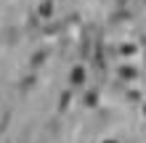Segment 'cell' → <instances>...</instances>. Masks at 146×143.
<instances>
[{"instance_id": "6da1fadb", "label": "cell", "mask_w": 146, "mask_h": 143, "mask_svg": "<svg viewBox=\"0 0 146 143\" xmlns=\"http://www.w3.org/2000/svg\"><path fill=\"white\" fill-rule=\"evenodd\" d=\"M72 80H74V82H80V80H82V69H77V72L72 74Z\"/></svg>"}]
</instances>
